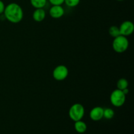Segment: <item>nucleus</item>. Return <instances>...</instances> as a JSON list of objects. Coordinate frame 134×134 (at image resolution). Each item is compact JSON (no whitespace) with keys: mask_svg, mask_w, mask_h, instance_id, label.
<instances>
[{"mask_svg":"<svg viewBox=\"0 0 134 134\" xmlns=\"http://www.w3.org/2000/svg\"><path fill=\"white\" fill-rule=\"evenodd\" d=\"M3 16L5 19L11 23H19L24 18L23 9L16 3H10L5 6Z\"/></svg>","mask_w":134,"mask_h":134,"instance_id":"nucleus-1","label":"nucleus"},{"mask_svg":"<svg viewBox=\"0 0 134 134\" xmlns=\"http://www.w3.org/2000/svg\"><path fill=\"white\" fill-rule=\"evenodd\" d=\"M113 48L117 53H123L126 52L129 47V41L127 37L120 35L114 38L113 41Z\"/></svg>","mask_w":134,"mask_h":134,"instance_id":"nucleus-2","label":"nucleus"},{"mask_svg":"<svg viewBox=\"0 0 134 134\" xmlns=\"http://www.w3.org/2000/svg\"><path fill=\"white\" fill-rule=\"evenodd\" d=\"M85 107L81 103H74L69 108V116L74 122L82 120L85 116Z\"/></svg>","mask_w":134,"mask_h":134,"instance_id":"nucleus-3","label":"nucleus"},{"mask_svg":"<svg viewBox=\"0 0 134 134\" xmlns=\"http://www.w3.org/2000/svg\"><path fill=\"white\" fill-rule=\"evenodd\" d=\"M126 96L122 90L116 88L113 90L110 95V102L113 106L116 107H122L125 103Z\"/></svg>","mask_w":134,"mask_h":134,"instance_id":"nucleus-4","label":"nucleus"},{"mask_svg":"<svg viewBox=\"0 0 134 134\" xmlns=\"http://www.w3.org/2000/svg\"><path fill=\"white\" fill-rule=\"evenodd\" d=\"M69 75L68 68L64 65H59L54 69L52 76L55 80L62 81L65 80Z\"/></svg>","mask_w":134,"mask_h":134,"instance_id":"nucleus-5","label":"nucleus"},{"mask_svg":"<svg viewBox=\"0 0 134 134\" xmlns=\"http://www.w3.org/2000/svg\"><path fill=\"white\" fill-rule=\"evenodd\" d=\"M120 34L123 36L128 37L132 35L134 31V24L132 22L129 20H126L120 24L119 27Z\"/></svg>","mask_w":134,"mask_h":134,"instance_id":"nucleus-6","label":"nucleus"},{"mask_svg":"<svg viewBox=\"0 0 134 134\" xmlns=\"http://www.w3.org/2000/svg\"><path fill=\"white\" fill-rule=\"evenodd\" d=\"M103 109H104L99 106L94 107L90 111L89 116L91 120L94 121H99L103 118Z\"/></svg>","mask_w":134,"mask_h":134,"instance_id":"nucleus-7","label":"nucleus"},{"mask_svg":"<svg viewBox=\"0 0 134 134\" xmlns=\"http://www.w3.org/2000/svg\"><path fill=\"white\" fill-rule=\"evenodd\" d=\"M65 10L62 5H52L49 10V14L52 18L58 19L64 15Z\"/></svg>","mask_w":134,"mask_h":134,"instance_id":"nucleus-8","label":"nucleus"},{"mask_svg":"<svg viewBox=\"0 0 134 134\" xmlns=\"http://www.w3.org/2000/svg\"><path fill=\"white\" fill-rule=\"evenodd\" d=\"M32 18L37 22H43L46 18V12L43 8L35 9L32 14Z\"/></svg>","mask_w":134,"mask_h":134,"instance_id":"nucleus-9","label":"nucleus"},{"mask_svg":"<svg viewBox=\"0 0 134 134\" xmlns=\"http://www.w3.org/2000/svg\"><path fill=\"white\" fill-rule=\"evenodd\" d=\"M74 128L76 132L79 133H84L87 130V125L82 120L75 122Z\"/></svg>","mask_w":134,"mask_h":134,"instance_id":"nucleus-10","label":"nucleus"},{"mask_svg":"<svg viewBox=\"0 0 134 134\" xmlns=\"http://www.w3.org/2000/svg\"><path fill=\"white\" fill-rule=\"evenodd\" d=\"M47 1L48 0H30V3L35 9H41L46 6Z\"/></svg>","mask_w":134,"mask_h":134,"instance_id":"nucleus-11","label":"nucleus"},{"mask_svg":"<svg viewBox=\"0 0 134 134\" xmlns=\"http://www.w3.org/2000/svg\"><path fill=\"white\" fill-rule=\"evenodd\" d=\"M128 85H129L128 81L124 78L120 79L116 82V88L120 90H123L124 89L128 88Z\"/></svg>","mask_w":134,"mask_h":134,"instance_id":"nucleus-12","label":"nucleus"},{"mask_svg":"<svg viewBox=\"0 0 134 134\" xmlns=\"http://www.w3.org/2000/svg\"><path fill=\"white\" fill-rule=\"evenodd\" d=\"M115 116V111L111 108H105L103 109V118L107 120H111Z\"/></svg>","mask_w":134,"mask_h":134,"instance_id":"nucleus-13","label":"nucleus"},{"mask_svg":"<svg viewBox=\"0 0 134 134\" xmlns=\"http://www.w3.org/2000/svg\"><path fill=\"white\" fill-rule=\"evenodd\" d=\"M109 34L112 37L115 38L120 35L119 27L116 26H112L109 29Z\"/></svg>","mask_w":134,"mask_h":134,"instance_id":"nucleus-14","label":"nucleus"},{"mask_svg":"<svg viewBox=\"0 0 134 134\" xmlns=\"http://www.w3.org/2000/svg\"><path fill=\"white\" fill-rule=\"evenodd\" d=\"M81 0H64V3L69 7H75L80 3Z\"/></svg>","mask_w":134,"mask_h":134,"instance_id":"nucleus-15","label":"nucleus"},{"mask_svg":"<svg viewBox=\"0 0 134 134\" xmlns=\"http://www.w3.org/2000/svg\"><path fill=\"white\" fill-rule=\"evenodd\" d=\"M52 5H62L64 3V0H48Z\"/></svg>","mask_w":134,"mask_h":134,"instance_id":"nucleus-16","label":"nucleus"},{"mask_svg":"<svg viewBox=\"0 0 134 134\" xmlns=\"http://www.w3.org/2000/svg\"><path fill=\"white\" fill-rule=\"evenodd\" d=\"M5 5L2 0H0V14H3V12L5 10Z\"/></svg>","mask_w":134,"mask_h":134,"instance_id":"nucleus-17","label":"nucleus"},{"mask_svg":"<svg viewBox=\"0 0 134 134\" xmlns=\"http://www.w3.org/2000/svg\"><path fill=\"white\" fill-rule=\"evenodd\" d=\"M122 91L123 93H124V94H125L126 96L127 94H128V93H129V89H128V88H126L124 89V90H122Z\"/></svg>","mask_w":134,"mask_h":134,"instance_id":"nucleus-18","label":"nucleus"},{"mask_svg":"<svg viewBox=\"0 0 134 134\" xmlns=\"http://www.w3.org/2000/svg\"><path fill=\"white\" fill-rule=\"evenodd\" d=\"M116 1H124V0H116Z\"/></svg>","mask_w":134,"mask_h":134,"instance_id":"nucleus-19","label":"nucleus"}]
</instances>
